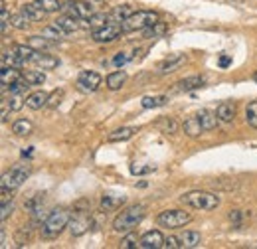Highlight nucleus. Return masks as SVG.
Instances as JSON below:
<instances>
[{"instance_id": "obj_1", "label": "nucleus", "mask_w": 257, "mask_h": 249, "mask_svg": "<svg viewBox=\"0 0 257 249\" xmlns=\"http://www.w3.org/2000/svg\"><path fill=\"white\" fill-rule=\"evenodd\" d=\"M71 214H73V212H69L67 208H56V210H52V212L48 214V218L44 219L42 227H40L42 237H44V239H54V237H58L65 227L69 225Z\"/></svg>"}, {"instance_id": "obj_2", "label": "nucleus", "mask_w": 257, "mask_h": 249, "mask_svg": "<svg viewBox=\"0 0 257 249\" xmlns=\"http://www.w3.org/2000/svg\"><path fill=\"white\" fill-rule=\"evenodd\" d=\"M147 216V206L145 204H135L125 208L117 218L113 219V229L117 233H128L133 231Z\"/></svg>"}, {"instance_id": "obj_3", "label": "nucleus", "mask_w": 257, "mask_h": 249, "mask_svg": "<svg viewBox=\"0 0 257 249\" xmlns=\"http://www.w3.org/2000/svg\"><path fill=\"white\" fill-rule=\"evenodd\" d=\"M180 204L194 208V210H202V212H212L220 206V198L212 192L206 190H192L180 196Z\"/></svg>"}, {"instance_id": "obj_4", "label": "nucleus", "mask_w": 257, "mask_h": 249, "mask_svg": "<svg viewBox=\"0 0 257 249\" xmlns=\"http://www.w3.org/2000/svg\"><path fill=\"white\" fill-rule=\"evenodd\" d=\"M159 22V14L153 12V10H137L128 16L127 20L121 24L123 26V32H143L147 30L149 26L157 24Z\"/></svg>"}, {"instance_id": "obj_5", "label": "nucleus", "mask_w": 257, "mask_h": 249, "mask_svg": "<svg viewBox=\"0 0 257 249\" xmlns=\"http://www.w3.org/2000/svg\"><path fill=\"white\" fill-rule=\"evenodd\" d=\"M30 172H32L30 164H18V166L10 168L8 172H4L0 186L6 188V190H12V192H14V190H18V188H20L22 184H24V182H26V178L30 176Z\"/></svg>"}, {"instance_id": "obj_6", "label": "nucleus", "mask_w": 257, "mask_h": 249, "mask_svg": "<svg viewBox=\"0 0 257 249\" xmlns=\"http://www.w3.org/2000/svg\"><path fill=\"white\" fill-rule=\"evenodd\" d=\"M190 221H192V216L188 212H182V210H164L157 216V223L161 227H168V229L184 227Z\"/></svg>"}, {"instance_id": "obj_7", "label": "nucleus", "mask_w": 257, "mask_h": 249, "mask_svg": "<svg viewBox=\"0 0 257 249\" xmlns=\"http://www.w3.org/2000/svg\"><path fill=\"white\" fill-rule=\"evenodd\" d=\"M62 10H64L67 16L77 18V20H89L95 14L93 8H91V4L89 2H83V0H67Z\"/></svg>"}, {"instance_id": "obj_8", "label": "nucleus", "mask_w": 257, "mask_h": 249, "mask_svg": "<svg viewBox=\"0 0 257 249\" xmlns=\"http://www.w3.org/2000/svg\"><path fill=\"white\" fill-rule=\"evenodd\" d=\"M121 34H125V32H123V26L119 22H107L105 26L93 30L91 36H93V40L99 42V44H109V42H115Z\"/></svg>"}, {"instance_id": "obj_9", "label": "nucleus", "mask_w": 257, "mask_h": 249, "mask_svg": "<svg viewBox=\"0 0 257 249\" xmlns=\"http://www.w3.org/2000/svg\"><path fill=\"white\" fill-rule=\"evenodd\" d=\"M186 54H172L168 56L166 60H162L159 65H157V73L159 75H168V73H174L176 69H180L184 63H186Z\"/></svg>"}, {"instance_id": "obj_10", "label": "nucleus", "mask_w": 257, "mask_h": 249, "mask_svg": "<svg viewBox=\"0 0 257 249\" xmlns=\"http://www.w3.org/2000/svg\"><path fill=\"white\" fill-rule=\"evenodd\" d=\"M77 87L85 93H93L101 87V75L97 71H81L77 77Z\"/></svg>"}, {"instance_id": "obj_11", "label": "nucleus", "mask_w": 257, "mask_h": 249, "mask_svg": "<svg viewBox=\"0 0 257 249\" xmlns=\"http://www.w3.org/2000/svg\"><path fill=\"white\" fill-rule=\"evenodd\" d=\"M164 235H162L159 229H151L147 231L141 239H139V247L141 249H161L164 247Z\"/></svg>"}, {"instance_id": "obj_12", "label": "nucleus", "mask_w": 257, "mask_h": 249, "mask_svg": "<svg viewBox=\"0 0 257 249\" xmlns=\"http://www.w3.org/2000/svg\"><path fill=\"white\" fill-rule=\"evenodd\" d=\"M30 63L38 65V67H42V69H54V67L60 65V60L54 58V56H50V54H44V52L36 50L32 56V60H30Z\"/></svg>"}, {"instance_id": "obj_13", "label": "nucleus", "mask_w": 257, "mask_h": 249, "mask_svg": "<svg viewBox=\"0 0 257 249\" xmlns=\"http://www.w3.org/2000/svg\"><path fill=\"white\" fill-rule=\"evenodd\" d=\"M89 219L85 218V214H73V218L69 221V229H71V233L77 237V235H83L87 229H89Z\"/></svg>"}, {"instance_id": "obj_14", "label": "nucleus", "mask_w": 257, "mask_h": 249, "mask_svg": "<svg viewBox=\"0 0 257 249\" xmlns=\"http://www.w3.org/2000/svg\"><path fill=\"white\" fill-rule=\"evenodd\" d=\"M198 119H200L204 131H214V129L218 127V123H220L218 113H216V111H208V109L200 111V113H198Z\"/></svg>"}, {"instance_id": "obj_15", "label": "nucleus", "mask_w": 257, "mask_h": 249, "mask_svg": "<svg viewBox=\"0 0 257 249\" xmlns=\"http://www.w3.org/2000/svg\"><path fill=\"white\" fill-rule=\"evenodd\" d=\"M202 85H204V77L202 75H192V77H186V79L178 81L174 91H194V89H200Z\"/></svg>"}, {"instance_id": "obj_16", "label": "nucleus", "mask_w": 257, "mask_h": 249, "mask_svg": "<svg viewBox=\"0 0 257 249\" xmlns=\"http://www.w3.org/2000/svg\"><path fill=\"white\" fill-rule=\"evenodd\" d=\"M48 99H50V95L46 93V91H34V93H30L26 97V107L38 111V109H42V107L48 105Z\"/></svg>"}, {"instance_id": "obj_17", "label": "nucleus", "mask_w": 257, "mask_h": 249, "mask_svg": "<svg viewBox=\"0 0 257 249\" xmlns=\"http://www.w3.org/2000/svg\"><path fill=\"white\" fill-rule=\"evenodd\" d=\"M135 133H139V129H135V127H123V129L113 131V133L107 137V141H109V143H123V141L133 139Z\"/></svg>"}, {"instance_id": "obj_18", "label": "nucleus", "mask_w": 257, "mask_h": 249, "mask_svg": "<svg viewBox=\"0 0 257 249\" xmlns=\"http://www.w3.org/2000/svg\"><path fill=\"white\" fill-rule=\"evenodd\" d=\"M178 241H180V247L192 249L202 243V235L198 231H184V233L178 235Z\"/></svg>"}, {"instance_id": "obj_19", "label": "nucleus", "mask_w": 257, "mask_h": 249, "mask_svg": "<svg viewBox=\"0 0 257 249\" xmlns=\"http://www.w3.org/2000/svg\"><path fill=\"white\" fill-rule=\"evenodd\" d=\"M216 113H218V117H220L222 123H231L233 117H235V105L231 101H224V103L218 105Z\"/></svg>"}, {"instance_id": "obj_20", "label": "nucleus", "mask_w": 257, "mask_h": 249, "mask_svg": "<svg viewBox=\"0 0 257 249\" xmlns=\"http://www.w3.org/2000/svg\"><path fill=\"white\" fill-rule=\"evenodd\" d=\"M22 65H26V62L16 54L14 48L12 50H6L2 54V67H16V69H20Z\"/></svg>"}, {"instance_id": "obj_21", "label": "nucleus", "mask_w": 257, "mask_h": 249, "mask_svg": "<svg viewBox=\"0 0 257 249\" xmlns=\"http://www.w3.org/2000/svg\"><path fill=\"white\" fill-rule=\"evenodd\" d=\"M79 22H81V20H77V18H71V16H67V14L56 20V24H58L60 28H64L67 34L81 30V28H85V24H79Z\"/></svg>"}, {"instance_id": "obj_22", "label": "nucleus", "mask_w": 257, "mask_h": 249, "mask_svg": "<svg viewBox=\"0 0 257 249\" xmlns=\"http://www.w3.org/2000/svg\"><path fill=\"white\" fill-rule=\"evenodd\" d=\"M20 77H22V73H20V69H16V67H2V71H0L2 87L12 85V83H14V81H18Z\"/></svg>"}, {"instance_id": "obj_23", "label": "nucleus", "mask_w": 257, "mask_h": 249, "mask_svg": "<svg viewBox=\"0 0 257 249\" xmlns=\"http://www.w3.org/2000/svg\"><path fill=\"white\" fill-rule=\"evenodd\" d=\"M22 12L32 20V22H40V20H44V16L48 14L44 8H40L36 2H30V4H24L22 6Z\"/></svg>"}, {"instance_id": "obj_24", "label": "nucleus", "mask_w": 257, "mask_h": 249, "mask_svg": "<svg viewBox=\"0 0 257 249\" xmlns=\"http://www.w3.org/2000/svg\"><path fill=\"white\" fill-rule=\"evenodd\" d=\"M125 81H127V73H125V71H113V73L107 75V87H109L111 91L121 89V87L125 85Z\"/></svg>"}, {"instance_id": "obj_25", "label": "nucleus", "mask_w": 257, "mask_h": 249, "mask_svg": "<svg viewBox=\"0 0 257 249\" xmlns=\"http://www.w3.org/2000/svg\"><path fill=\"white\" fill-rule=\"evenodd\" d=\"M182 127H184V133H186L188 137H198V135H202V133H204V129H202V123H200L198 115H194V117H190V119H186Z\"/></svg>"}, {"instance_id": "obj_26", "label": "nucleus", "mask_w": 257, "mask_h": 249, "mask_svg": "<svg viewBox=\"0 0 257 249\" xmlns=\"http://www.w3.org/2000/svg\"><path fill=\"white\" fill-rule=\"evenodd\" d=\"M42 36H44V38H48V40L60 42V40H64L65 36H67V32H65L64 28H60V26L54 22L52 26H46V28L42 30Z\"/></svg>"}, {"instance_id": "obj_27", "label": "nucleus", "mask_w": 257, "mask_h": 249, "mask_svg": "<svg viewBox=\"0 0 257 249\" xmlns=\"http://www.w3.org/2000/svg\"><path fill=\"white\" fill-rule=\"evenodd\" d=\"M32 131H34V125L28 119H18V121H14V125H12V133L18 135V137H28V135H32Z\"/></svg>"}, {"instance_id": "obj_28", "label": "nucleus", "mask_w": 257, "mask_h": 249, "mask_svg": "<svg viewBox=\"0 0 257 249\" xmlns=\"http://www.w3.org/2000/svg\"><path fill=\"white\" fill-rule=\"evenodd\" d=\"M121 204H125V196H103V200H101V208L105 210V212H109V210H115V208H119Z\"/></svg>"}, {"instance_id": "obj_29", "label": "nucleus", "mask_w": 257, "mask_h": 249, "mask_svg": "<svg viewBox=\"0 0 257 249\" xmlns=\"http://www.w3.org/2000/svg\"><path fill=\"white\" fill-rule=\"evenodd\" d=\"M30 46H32L34 50H40V52H44V50H50V48H54V40H48V38H44L42 34L40 36H32L30 38V42H28Z\"/></svg>"}, {"instance_id": "obj_30", "label": "nucleus", "mask_w": 257, "mask_h": 249, "mask_svg": "<svg viewBox=\"0 0 257 249\" xmlns=\"http://www.w3.org/2000/svg\"><path fill=\"white\" fill-rule=\"evenodd\" d=\"M30 22H32V20H30L22 10L10 18V26H12V28H16V30H26V28L30 26Z\"/></svg>"}, {"instance_id": "obj_31", "label": "nucleus", "mask_w": 257, "mask_h": 249, "mask_svg": "<svg viewBox=\"0 0 257 249\" xmlns=\"http://www.w3.org/2000/svg\"><path fill=\"white\" fill-rule=\"evenodd\" d=\"M166 101H168V97H166V95H155V97H143L141 105H143L145 109H155V107H162V105H166Z\"/></svg>"}, {"instance_id": "obj_32", "label": "nucleus", "mask_w": 257, "mask_h": 249, "mask_svg": "<svg viewBox=\"0 0 257 249\" xmlns=\"http://www.w3.org/2000/svg\"><path fill=\"white\" fill-rule=\"evenodd\" d=\"M22 77L30 83V85H42L44 81H46V75L42 73V71H38V69H30V71H24L22 73Z\"/></svg>"}, {"instance_id": "obj_33", "label": "nucleus", "mask_w": 257, "mask_h": 249, "mask_svg": "<svg viewBox=\"0 0 257 249\" xmlns=\"http://www.w3.org/2000/svg\"><path fill=\"white\" fill-rule=\"evenodd\" d=\"M245 123L257 129V101L247 103V107H245Z\"/></svg>"}, {"instance_id": "obj_34", "label": "nucleus", "mask_w": 257, "mask_h": 249, "mask_svg": "<svg viewBox=\"0 0 257 249\" xmlns=\"http://www.w3.org/2000/svg\"><path fill=\"white\" fill-rule=\"evenodd\" d=\"M166 32V24L164 22H157V24H153V26H149L147 30H143V36L145 38H159V36H162Z\"/></svg>"}, {"instance_id": "obj_35", "label": "nucleus", "mask_w": 257, "mask_h": 249, "mask_svg": "<svg viewBox=\"0 0 257 249\" xmlns=\"http://www.w3.org/2000/svg\"><path fill=\"white\" fill-rule=\"evenodd\" d=\"M36 4H38L40 8H44L46 12H58V10L64 8V4H62L60 0H36Z\"/></svg>"}, {"instance_id": "obj_36", "label": "nucleus", "mask_w": 257, "mask_h": 249, "mask_svg": "<svg viewBox=\"0 0 257 249\" xmlns=\"http://www.w3.org/2000/svg\"><path fill=\"white\" fill-rule=\"evenodd\" d=\"M109 22V14H93L89 20H87V28H101V26H105Z\"/></svg>"}, {"instance_id": "obj_37", "label": "nucleus", "mask_w": 257, "mask_h": 249, "mask_svg": "<svg viewBox=\"0 0 257 249\" xmlns=\"http://www.w3.org/2000/svg\"><path fill=\"white\" fill-rule=\"evenodd\" d=\"M157 127H159V129H162L164 133H170V135L178 131V123H176L172 117H164V119H161V121L157 123Z\"/></svg>"}, {"instance_id": "obj_38", "label": "nucleus", "mask_w": 257, "mask_h": 249, "mask_svg": "<svg viewBox=\"0 0 257 249\" xmlns=\"http://www.w3.org/2000/svg\"><path fill=\"white\" fill-rule=\"evenodd\" d=\"M14 50H16V54H18V56H20V58H22V60H24L26 63L32 60L34 52H36L32 46H30V44H28V46H24V44H20V46H14Z\"/></svg>"}, {"instance_id": "obj_39", "label": "nucleus", "mask_w": 257, "mask_h": 249, "mask_svg": "<svg viewBox=\"0 0 257 249\" xmlns=\"http://www.w3.org/2000/svg\"><path fill=\"white\" fill-rule=\"evenodd\" d=\"M139 235L135 233V231H128L125 233V237H123V241H121V249H133V247H139Z\"/></svg>"}, {"instance_id": "obj_40", "label": "nucleus", "mask_w": 257, "mask_h": 249, "mask_svg": "<svg viewBox=\"0 0 257 249\" xmlns=\"http://www.w3.org/2000/svg\"><path fill=\"white\" fill-rule=\"evenodd\" d=\"M8 103H10L12 111H20V109L26 105V97H24V93H10Z\"/></svg>"}, {"instance_id": "obj_41", "label": "nucleus", "mask_w": 257, "mask_h": 249, "mask_svg": "<svg viewBox=\"0 0 257 249\" xmlns=\"http://www.w3.org/2000/svg\"><path fill=\"white\" fill-rule=\"evenodd\" d=\"M10 14H8V6H6V2H2V6H0V26H2V34H6L8 32V24H10Z\"/></svg>"}, {"instance_id": "obj_42", "label": "nucleus", "mask_w": 257, "mask_h": 249, "mask_svg": "<svg viewBox=\"0 0 257 249\" xmlns=\"http://www.w3.org/2000/svg\"><path fill=\"white\" fill-rule=\"evenodd\" d=\"M10 111H12V107H10L8 99H2V101H0V121H2V123H6V121H8Z\"/></svg>"}, {"instance_id": "obj_43", "label": "nucleus", "mask_w": 257, "mask_h": 249, "mask_svg": "<svg viewBox=\"0 0 257 249\" xmlns=\"http://www.w3.org/2000/svg\"><path fill=\"white\" fill-rule=\"evenodd\" d=\"M62 97H64V89H58V91H54V93L50 95V99H48V105H46V107H56V105H60Z\"/></svg>"}, {"instance_id": "obj_44", "label": "nucleus", "mask_w": 257, "mask_h": 249, "mask_svg": "<svg viewBox=\"0 0 257 249\" xmlns=\"http://www.w3.org/2000/svg\"><path fill=\"white\" fill-rule=\"evenodd\" d=\"M12 212H14V204H12V200H10V202H2V214H0L2 221H6Z\"/></svg>"}, {"instance_id": "obj_45", "label": "nucleus", "mask_w": 257, "mask_h": 249, "mask_svg": "<svg viewBox=\"0 0 257 249\" xmlns=\"http://www.w3.org/2000/svg\"><path fill=\"white\" fill-rule=\"evenodd\" d=\"M229 219H231V223H233L235 227H239V225H241V221H243V214H241L239 210H233V212L229 214Z\"/></svg>"}, {"instance_id": "obj_46", "label": "nucleus", "mask_w": 257, "mask_h": 249, "mask_svg": "<svg viewBox=\"0 0 257 249\" xmlns=\"http://www.w3.org/2000/svg\"><path fill=\"white\" fill-rule=\"evenodd\" d=\"M128 60H131V56H128L127 52H119V54L115 56V60H113V63H115V65L119 67V65H125V63H127Z\"/></svg>"}, {"instance_id": "obj_47", "label": "nucleus", "mask_w": 257, "mask_h": 249, "mask_svg": "<svg viewBox=\"0 0 257 249\" xmlns=\"http://www.w3.org/2000/svg\"><path fill=\"white\" fill-rule=\"evenodd\" d=\"M164 247L166 249H178L180 247L178 237H166V239H164Z\"/></svg>"}, {"instance_id": "obj_48", "label": "nucleus", "mask_w": 257, "mask_h": 249, "mask_svg": "<svg viewBox=\"0 0 257 249\" xmlns=\"http://www.w3.org/2000/svg\"><path fill=\"white\" fill-rule=\"evenodd\" d=\"M229 63H231V58H229V56H222V58H220V67H227Z\"/></svg>"}, {"instance_id": "obj_49", "label": "nucleus", "mask_w": 257, "mask_h": 249, "mask_svg": "<svg viewBox=\"0 0 257 249\" xmlns=\"http://www.w3.org/2000/svg\"><path fill=\"white\" fill-rule=\"evenodd\" d=\"M233 2H241V0H233Z\"/></svg>"}, {"instance_id": "obj_50", "label": "nucleus", "mask_w": 257, "mask_h": 249, "mask_svg": "<svg viewBox=\"0 0 257 249\" xmlns=\"http://www.w3.org/2000/svg\"><path fill=\"white\" fill-rule=\"evenodd\" d=\"M255 79H257V73H255Z\"/></svg>"}]
</instances>
